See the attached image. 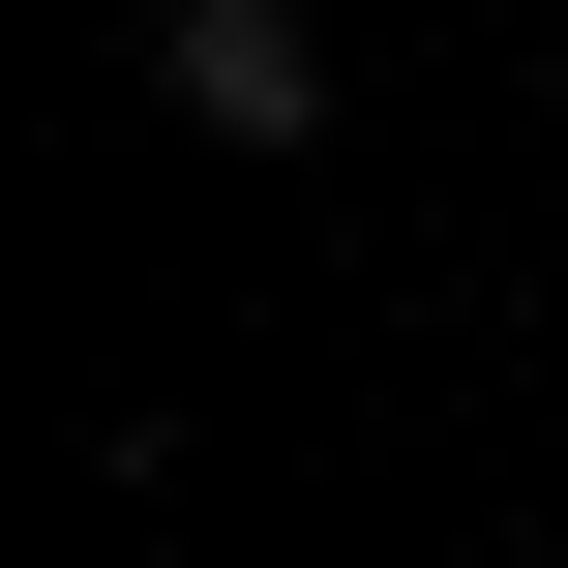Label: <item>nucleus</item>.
<instances>
[{
  "instance_id": "nucleus-1",
  "label": "nucleus",
  "mask_w": 568,
  "mask_h": 568,
  "mask_svg": "<svg viewBox=\"0 0 568 568\" xmlns=\"http://www.w3.org/2000/svg\"><path fill=\"white\" fill-rule=\"evenodd\" d=\"M150 90H180L210 150H300V120H329V30H300V0H180V30H150Z\"/></svg>"
}]
</instances>
